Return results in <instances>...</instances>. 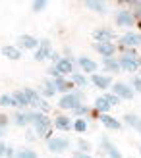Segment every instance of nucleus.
Here are the masks:
<instances>
[{
	"mask_svg": "<svg viewBox=\"0 0 141 158\" xmlns=\"http://www.w3.org/2000/svg\"><path fill=\"white\" fill-rule=\"evenodd\" d=\"M27 114V120H29V125H33V131L39 133L45 141L52 139V120L49 118V114H43L39 110H29Z\"/></svg>",
	"mask_w": 141,
	"mask_h": 158,
	"instance_id": "f257e3e1",
	"label": "nucleus"
},
{
	"mask_svg": "<svg viewBox=\"0 0 141 158\" xmlns=\"http://www.w3.org/2000/svg\"><path fill=\"white\" fill-rule=\"evenodd\" d=\"M114 23L116 27H122V29H130V27H135V14L134 10H118L114 15Z\"/></svg>",
	"mask_w": 141,
	"mask_h": 158,
	"instance_id": "f03ea898",
	"label": "nucleus"
},
{
	"mask_svg": "<svg viewBox=\"0 0 141 158\" xmlns=\"http://www.w3.org/2000/svg\"><path fill=\"white\" fill-rule=\"evenodd\" d=\"M118 46L122 48H137L141 46V33L139 31H126L118 37Z\"/></svg>",
	"mask_w": 141,
	"mask_h": 158,
	"instance_id": "7ed1b4c3",
	"label": "nucleus"
},
{
	"mask_svg": "<svg viewBox=\"0 0 141 158\" xmlns=\"http://www.w3.org/2000/svg\"><path fill=\"white\" fill-rule=\"evenodd\" d=\"M46 148L52 154H64L70 151V139L68 137H52L46 141Z\"/></svg>",
	"mask_w": 141,
	"mask_h": 158,
	"instance_id": "20e7f679",
	"label": "nucleus"
},
{
	"mask_svg": "<svg viewBox=\"0 0 141 158\" xmlns=\"http://www.w3.org/2000/svg\"><path fill=\"white\" fill-rule=\"evenodd\" d=\"M79 104H85V102H81L79 98H77L75 93L60 94V98H58V108L64 110V112H74L75 106H79Z\"/></svg>",
	"mask_w": 141,
	"mask_h": 158,
	"instance_id": "39448f33",
	"label": "nucleus"
},
{
	"mask_svg": "<svg viewBox=\"0 0 141 158\" xmlns=\"http://www.w3.org/2000/svg\"><path fill=\"white\" fill-rule=\"evenodd\" d=\"M110 93H114L116 97H120L122 100H131V98L135 97V91L131 89V85L130 83H124V81H114Z\"/></svg>",
	"mask_w": 141,
	"mask_h": 158,
	"instance_id": "423d86ee",
	"label": "nucleus"
},
{
	"mask_svg": "<svg viewBox=\"0 0 141 158\" xmlns=\"http://www.w3.org/2000/svg\"><path fill=\"white\" fill-rule=\"evenodd\" d=\"M39 43H41V39H37V37H33V35H29V33H23V35H19L18 37V48L21 50H37L39 48Z\"/></svg>",
	"mask_w": 141,
	"mask_h": 158,
	"instance_id": "0eeeda50",
	"label": "nucleus"
},
{
	"mask_svg": "<svg viewBox=\"0 0 141 158\" xmlns=\"http://www.w3.org/2000/svg\"><path fill=\"white\" fill-rule=\"evenodd\" d=\"M89 83H93L99 91H108V89H112V85H114L112 77L105 75V73H93L89 77Z\"/></svg>",
	"mask_w": 141,
	"mask_h": 158,
	"instance_id": "6e6552de",
	"label": "nucleus"
},
{
	"mask_svg": "<svg viewBox=\"0 0 141 158\" xmlns=\"http://www.w3.org/2000/svg\"><path fill=\"white\" fill-rule=\"evenodd\" d=\"M54 69H56L58 77H66V75H72L74 73V58H68V56H62L56 64H54Z\"/></svg>",
	"mask_w": 141,
	"mask_h": 158,
	"instance_id": "1a4fd4ad",
	"label": "nucleus"
},
{
	"mask_svg": "<svg viewBox=\"0 0 141 158\" xmlns=\"http://www.w3.org/2000/svg\"><path fill=\"white\" fill-rule=\"evenodd\" d=\"M91 35L95 39V43H114L116 39V33L110 27H97Z\"/></svg>",
	"mask_w": 141,
	"mask_h": 158,
	"instance_id": "9d476101",
	"label": "nucleus"
},
{
	"mask_svg": "<svg viewBox=\"0 0 141 158\" xmlns=\"http://www.w3.org/2000/svg\"><path fill=\"white\" fill-rule=\"evenodd\" d=\"M75 62H77V66H79L81 73H85V75H93V73H97V69H99V64L89 56H79Z\"/></svg>",
	"mask_w": 141,
	"mask_h": 158,
	"instance_id": "9b49d317",
	"label": "nucleus"
},
{
	"mask_svg": "<svg viewBox=\"0 0 141 158\" xmlns=\"http://www.w3.org/2000/svg\"><path fill=\"white\" fill-rule=\"evenodd\" d=\"M50 52H52V44L49 39H41V43H39V48L33 52V58L37 62H45V60H49L50 56Z\"/></svg>",
	"mask_w": 141,
	"mask_h": 158,
	"instance_id": "f8f14e48",
	"label": "nucleus"
},
{
	"mask_svg": "<svg viewBox=\"0 0 141 158\" xmlns=\"http://www.w3.org/2000/svg\"><path fill=\"white\" fill-rule=\"evenodd\" d=\"M93 48L103 58H112L116 54V50H118V44L116 43H93Z\"/></svg>",
	"mask_w": 141,
	"mask_h": 158,
	"instance_id": "ddd939ff",
	"label": "nucleus"
},
{
	"mask_svg": "<svg viewBox=\"0 0 141 158\" xmlns=\"http://www.w3.org/2000/svg\"><path fill=\"white\" fill-rule=\"evenodd\" d=\"M52 127L58 131H70V129H74V120L66 114H58L52 120Z\"/></svg>",
	"mask_w": 141,
	"mask_h": 158,
	"instance_id": "4468645a",
	"label": "nucleus"
},
{
	"mask_svg": "<svg viewBox=\"0 0 141 158\" xmlns=\"http://www.w3.org/2000/svg\"><path fill=\"white\" fill-rule=\"evenodd\" d=\"M118 60H120V69H122V72H126V73H135V72H139V69H141V58L131 60V58L120 56Z\"/></svg>",
	"mask_w": 141,
	"mask_h": 158,
	"instance_id": "2eb2a0df",
	"label": "nucleus"
},
{
	"mask_svg": "<svg viewBox=\"0 0 141 158\" xmlns=\"http://www.w3.org/2000/svg\"><path fill=\"white\" fill-rule=\"evenodd\" d=\"M52 81H54V87H56V91L60 94H68V93L75 91V85L66 77H56V79H52Z\"/></svg>",
	"mask_w": 141,
	"mask_h": 158,
	"instance_id": "dca6fc26",
	"label": "nucleus"
},
{
	"mask_svg": "<svg viewBox=\"0 0 141 158\" xmlns=\"http://www.w3.org/2000/svg\"><path fill=\"white\" fill-rule=\"evenodd\" d=\"M99 122L103 123L106 129H112V131H120V129H122V122L118 120V118L110 116V114H100Z\"/></svg>",
	"mask_w": 141,
	"mask_h": 158,
	"instance_id": "f3484780",
	"label": "nucleus"
},
{
	"mask_svg": "<svg viewBox=\"0 0 141 158\" xmlns=\"http://www.w3.org/2000/svg\"><path fill=\"white\" fill-rule=\"evenodd\" d=\"M37 91H39V94H41L43 98H46V100H49V98H52L54 94L58 93V91H56V87H54V81H52V79H45V81H43V85L39 87Z\"/></svg>",
	"mask_w": 141,
	"mask_h": 158,
	"instance_id": "a211bd4d",
	"label": "nucleus"
},
{
	"mask_svg": "<svg viewBox=\"0 0 141 158\" xmlns=\"http://www.w3.org/2000/svg\"><path fill=\"white\" fill-rule=\"evenodd\" d=\"M0 54H2L4 58H8V60H12V62H18L21 58V50L15 44H4L2 48H0Z\"/></svg>",
	"mask_w": 141,
	"mask_h": 158,
	"instance_id": "6ab92c4d",
	"label": "nucleus"
},
{
	"mask_svg": "<svg viewBox=\"0 0 141 158\" xmlns=\"http://www.w3.org/2000/svg\"><path fill=\"white\" fill-rule=\"evenodd\" d=\"M23 93H25V97L29 98V106L33 108V110H37L39 102L43 100V97L39 94V91L37 89H31V87H23Z\"/></svg>",
	"mask_w": 141,
	"mask_h": 158,
	"instance_id": "aec40b11",
	"label": "nucleus"
},
{
	"mask_svg": "<svg viewBox=\"0 0 141 158\" xmlns=\"http://www.w3.org/2000/svg\"><path fill=\"white\" fill-rule=\"evenodd\" d=\"M70 81H72L74 85H75V89H85V87L89 85V77L85 75V73H81V72H74L72 75H70Z\"/></svg>",
	"mask_w": 141,
	"mask_h": 158,
	"instance_id": "412c9836",
	"label": "nucleus"
},
{
	"mask_svg": "<svg viewBox=\"0 0 141 158\" xmlns=\"http://www.w3.org/2000/svg\"><path fill=\"white\" fill-rule=\"evenodd\" d=\"M100 143H103V147L106 148L108 158H124L122 152L118 151V147H116L114 143H110V141H108V137H103V139H100Z\"/></svg>",
	"mask_w": 141,
	"mask_h": 158,
	"instance_id": "4be33fe9",
	"label": "nucleus"
},
{
	"mask_svg": "<svg viewBox=\"0 0 141 158\" xmlns=\"http://www.w3.org/2000/svg\"><path fill=\"white\" fill-rule=\"evenodd\" d=\"M103 66L106 72H110V73H122V69H120V60L112 56V58H103Z\"/></svg>",
	"mask_w": 141,
	"mask_h": 158,
	"instance_id": "5701e85b",
	"label": "nucleus"
},
{
	"mask_svg": "<svg viewBox=\"0 0 141 158\" xmlns=\"http://www.w3.org/2000/svg\"><path fill=\"white\" fill-rule=\"evenodd\" d=\"M12 97H14V100H15V106H18V110H25V108H29V98L25 97L23 89L14 91V93H12Z\"/></svg>",
	"mask_w": 141,
	"mask_h": 158,
	"instance_id": "b1692460",
	"label": "nucleus"
},
{
	"mask_svg": "<svg viewBox=\"0 0 141 158\" xmlns=\"http://www.w3.org/2000/svg\"><path fill=\"white\" fill-rule=\"evenodd\" d=\"M93 110H97L99 114H108L110 112V104L106 102V98L100 94V97L95 98V104H93Z\"/></svg>",
	"mask_w": 141,
	"mask_h": 158,
	"instance_id": "393cba45",
	"label": "nucleus"
},
{
	"mask_svg": "<svg viewBox=\"0 0 141 158\" xmlns=\"http://www.w3.org/2000/svg\"><path fill=\"white\" fill-rule=\"evenodd\" d=\"M85 8H89L91 12H97V14H105L106 12L105 2H100V0H85Z\"/></svg>",
	"mask_w": 141,
	"mask_h": 158,
	"instance_id": "a878e982",
	"label": "nucleus"
},
{
	"mask_svg": "<svg viewBox=\"0 0 141 158\" xmlns=\"http://www.w3.org/2000/svg\"><path fill=\"white\" fill-rule=\"evenodd\" d=\"M12 122L18 125V127H27L29 125V120H27V114L23 112V110H18L14 116H12Z\"/></svg>",
	"mask_w": 141,
	"mask_h": 158,
	"instance_id": "bb28decb",
	"label": "nucleus"
},
{
	"mask_svg": "<svg viewBox=\"0 0 141 158\" xmlns=\"http://www.w3.org/2000/svg\"><path fill=\"white\" fill-rule=\"evenodd\" d=\"M87 120H85V118H75L74 120V131L75 133H85L87 131Z\"/></svg>",
	"mask_w": 141,
	"mask_h": 158,
	"instance_id": "cd10ccee",
	"label": "nucleus"
},
{
	"mask_svg": "<svg viewBox=\"0 0 141 158\" xmlns=\"http://www.w3.org/2000/svg\"><path fill=\"white\" fill-rule=\"evenodd\" d=\"M29 8H31L35 14H39V12H43V10H46V8H49V2H46V0H33V2L29 4Z\"/></svg>",
	"mask_w": 141,
	"mask_h": 158,
	"instance_id": "c85d7f7f",
	"label": "nucleus"
},
{
	"mask_svg": "<svg viewBox=\"0 0 141 158\" xmlns=\"http://www.w3.org/2000/svg\"><path fill=\"white\" fill-rule=\"evenodd\" d=\"M15 158H39V154L33 148H19V151H15Z\"/></svg>",
	"mask_w": 141,
	"mask_h": 158,
	"instance_id": "c756f323",
	"label": "nucleus"
},
{
	"mask_svg": "<svg viewBox=\"0 0 141 158\" xmlns=\"http://www.w3.org/2000/svg\"><path fill=\"white\" fill-rule=\"evenodd\" d=\"M0 106H14L15 110H18V106H15V100H14V97H12V93L10 94H0Z\"/></svg>",
	"mask_w": 141,
	"mask_h": 158,
	"instance_id": "7c9ffc66",
	"label": "nucleus"
},
{
	"mask_svg": "<svg viewBox=\"0 0 141 158\" xmlns=\"http://www.w3.org/2000/svg\"><path fill=\"white\" fill-rule=\"evenodd\" d=\"M139 120H141V118H139V116H135V114H126V116H124V123L130 125V127H134V129L137 127Z\"/></svg>",
	"mask_w": 141,
	"mask_h": 158,
	"instance_id": "2f4dec72",
	"label": "nucleus"
},
{
	"mask_svg": "<svg viewBox=\"0 0 141 158\" xmlns=\"http://www.w3.org/2000/svg\"><path fill=\"white\" fill-rule=\"evenodd\" d=\"M74 114H75V118H85V116L91 114V108H89L87 104H79V106H75Z\"/></svg>",
	"mask_w": 141,
	"mask_h": 158,
	"instance_id": "473e14b6",
	"label": "nucleus"
},
{
	"mask_svg": "<svg viewBox=\"0 0 141 158\" xmlns=\"http://www.w3.org/2000/svg\"><path fill=\"white\" fill-rule=\"evenodd\" d=\"M77 148H79V152H83V154H89L91 152V143L89 141H85V139H77Z\"/></svg>",
	"mask_w": 141,
	"mask_h": 158,
	"instance_id": "72a5a7b5",
	"label": "nucleus"
},
{
	"mask_svg": "<svg viewBox=\"0 0 141 158\" xmlns=\"http://www.w3.org/2000/svg\"><path fill=\"white\" fill-rule=\"evenodd\" d=\"M118 48L122 50V56L124 58H131V60H137L141 54H137V50L135 48H122V46H118Z\"/></svg>",
	"mask_w": 141,
	"mask_h": 158,
	"instance_id": "f704fd0d",
	"label": "nucleus"
},
{
	"mask_svg": "<svg viewBox=\"0 0 141 158\" xmlns=\"http://www.w3.org/2000/svg\"><path fill=\"white\" fill-rule=\"evenodd\" d=\"M103 97L106 98L108 104H110V108H112V106H118V104H120V100H122L120 97H116L114 93H106V94H103Z\"/></svg>",
	"mask_w": 141,
	"mask_h": 158,
	"instance_id": "c9c22d12",
	"label": "nucleus"
},
{
	"mask_svg": "<svg viewBox=\"0 0 141 158\" xmlns=\"http://www.w3.org/2000/svg\"><path fill=\"white\" fill-rule=\"evenodd\" d=\"M130 85H131V89H134L135 93H141V77H139V75H135L134 79H131Z\"/></svg>",
	"mask_w": 141,
	"mask_h": 158,
	"instance_id": "e433bc0d",
	"label": "nucleus"
},
{
	"mask_svg": "<svg viewBox=\"0 0 141 158\" xmlns=\"http://www.w3.org/2000/svg\"><path fill=\"white\" fill-rule=\"evenodd\" d=\"M128 6L135 8L134 14H135V19H141V2H128Z\"/></svg>",
	"mask_w": 141,
	"mask_h": 158,
	"instance_id": "4c0bfd02",
	"label": "nucleus"
},
{
	"mask_svg": "<svg viewBox=\"0 0 141 158\" xmlns=\"http://www.w3.org/2000/svg\"><path fill=\"white\" fill-rule=\"evenodd\" d=\"M8 123H10V116H8V114H2V112H0V127H6V125Z\"/></svg>",
	"mask_w": 141,
	"mask_h": 158,
	"instance_id": "58836bf2",
	"label": "nucleus"
},
{
	"mask_svg": "<svg viewBox=\"0 0 141 158\" xmlns=\"http://www.w3.org/2000/svg\"><path fill=\"white\" fill-rule=\"evenodd\" d=\"M60 58H62V56H60V54H58L56 50H52V52H50V56H49V60L52 62V66H54V64H56V62H58Z\"/></svg>",
	"mask_w": 141,
	"mask_h": 158,
	"instance_id": "ea45409f",
	"label": "nucleus"
},
{
	"mask_svg": "<svg viewBox=\"0 0 141 158\" xmlns=\"http://www.w3.org/2000/svg\"><path fill=\"white\" fill-rule=\"evenodd\" d=\"M6 148H8V145L4 143L2 139H0V158H4V156H6Z\"/></svg>",
	"mask_w": 141,
	"mask_h": 158,
	"instance_id": "a19ab883",
	"label": "nucleus"
},
{
	"mask_svg": "<svg viewBox=\"0 0 141 158\" xmlns=\"http://www.w3.org/2000/svg\"><path fill=\"white\" fill-rule=\"evenodd\" d=\"M6 156H8V158H15V151H14V147H8V148H6Z\"/></svg>",
	"mask_w": 141,
	"mask_h": 158,
	"instance_id": "79ce46f5",
	"label": "nucleus"
},
{
	"mask_svg": "<svg viewBox=\"0 0 141 158\" xmlns=\"http://www.w3.org/2000/svg\"><path fill=\"white\" fill-rule=\"evenodd\" d=\"M74 158H93L91 154H83V152H79V151H75L74 152Z\"/></svg>",
	"mask_w": 141,
	"mask_h": 158,
	"instance_id": "37998d69",
	"label": "nucleus"
},
{
	"mask_svg": "<svg viewBox=\"0 0 141 158\" xmlns=\"http://www.w3.org/2000/svg\"><path fill=\"white\" fill-rule=\"evenodd\" d=\"M89 116L93 118V120H99V118H100V114L97 112V110H93V108H91V114H89Z\"/></svg>",
	"mask_w": 141,
	"mask_h": 158,
	"instance_id": "c03bdc74",
	"label": "nucleus"
},
{
	"mask_svg": "<svg viewBox=\"0 0 141 158\" xmlns=\"http://www.w3.org/2000/svg\"><path fill=\"white\" fill-rule=\"evenodd\" d=\"M25 139H27V141H35V133H33V131H27Z\"/></svg>",
	"mask_w": 141,
	"mask_h": 158,
	"instance_id": "a18cd8bd",
	"label": "nucleus"
},
{
	"mask_svg": "<svg viewBox=\"0 0 141 158\" xmlns=\"http://www.w3.org/2000/svg\"><path fill=\"white\" fill-rule=\"evenodd\" d=\"M135 27H137V29L141 31V19H137V23H135Z\"/></svg>",
	"mask_w": 141,
	"mask_h": 158,
	"instance_id": "49530a36",
	"label": "nucleus"
},
{
	"mask_svg": "<svg viewBox=\"0 0 141 158\" xmlns=\"http://www.w3.org/2000/svg\"><path fill=\"white\" fill-rule=\"evenodd\" d=\"M2 131H4V129H2V127H0V137H2Z\"/></svg>",
	"mask_w": 141,
	"mask_h": 158,
	"instance_id": "de8ad7c7",
	"label": "nucleus"
},
{
	"mask_svg": "<svg viewBox=\"0 0 141 158\" xmlns=\"http://www.w3.org/2000/svg\"><path fill=\"white\" fill-rule=\"evenodd\" d=\"M139 156H141V147H139Z\"/></svg>",
	"mask_w": 141,
	"mask_h": 158,
	"instance_id": "09e8293b",
	"label": "nucleus"
},
{
	"mask_svg": "<svg viewBox=\"0 0 141 158\" xmlns=\"http://www.w3.org/2000/svg\"><path fill=\"white\" fill-rule=\"evenodd\" d=\"M139 77H141V73H139Z\"/></svg>",
	"mask_w": 141,
	"mask_h": 158,
	"instance_id": "8fccbe9b",
	"label": "nucleus"
}]
</instances>
